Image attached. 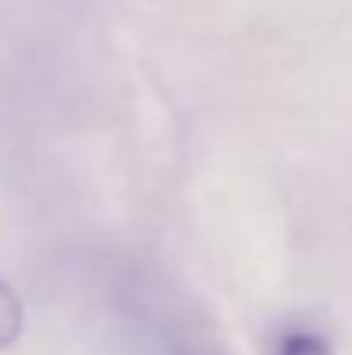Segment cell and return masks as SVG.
<instances>
[{"label":"cell","mask_w":352,"mask_h":355,"mask_svg":"<svg viewBox=\"0 0 352 355\" xmlns=\"http://www.w3.org/2000/svg\"><path fill=\"white\" fill-rule=\"evenodd\" d=\"M24 335V304L7 279H0V349L17 345Z\"/></svg>","instance_id":"7a4b0ae2"},{"label":"cell","mask_w":352,"mask_h":355,"mask_svg":"<svg viewBox=\"0 0 352 355\" xmlns=\"http://www.w3.org/2000/svg\"><path fill=\"white\" fill-rule=\"evenodd\" d=\"M273 355H335L332 352V342L315 331V328H290L287 335H280Z\"/></svg>","instance_id":"3957f363"},{"label":"cell","mask_w":352,"mask_h":355,"mask_svg":"<svg viewBox=\"0 0 352 355\" xmlns=\"http://www.w3.org/2000/svg\"><path fill=\"white\" fill-rule=\"evenodd\" d=\"M121 324L131 355H215L204 328L152 283L124 290Z\"/></svg>","instance_id":"6da1fadb"}]
</instances>
